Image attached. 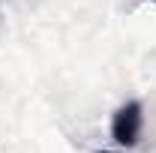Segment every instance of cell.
<instances>
[{
	"label": "cell",
	"instance_id": "cell-1",
	"mask_svg": "<svg viewBox=\"0 0 156 153\" xmlns=\"http://www.w3.org/2000/svg\"><path fill=\"white\" fill-rule=\"evenodd\" d=\"M111 135L117 144L135 147L138 135H141V102H126L117 108L114 120H111Z\"/></svg>",
	"mask_w": 156,
	"mask_h": 153
},
{
	"label": "cell",
	"instance_id": "cell-2",
	"mask_svg": "<svg viewBox=\"0 0 156 153\" xmlns=\"http://www.w3.org/2000/svg\"><path fill=\"white\" fill-rule=\"evenodd\" d=\"M96 153H108V150H96Z\"/></svg>",
	"mask_w": 156,
	"mask_h": 153
}]
</instances>
